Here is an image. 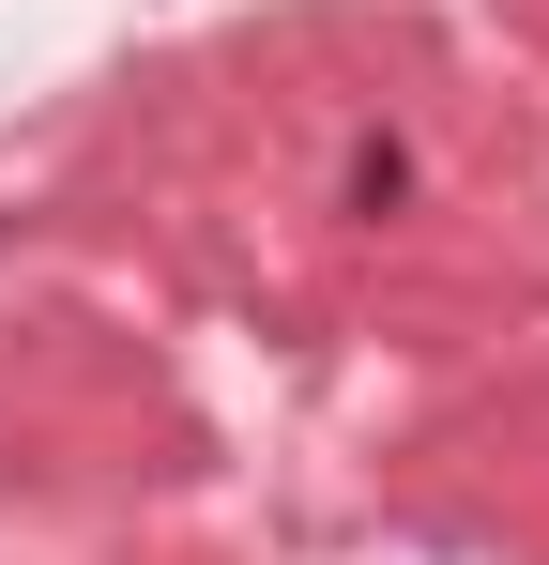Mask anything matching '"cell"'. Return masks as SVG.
I'll use <instances>...</instances> for the list:
<instances>
[{
    "mask_svg": "<svg viewBox=\"0 0 549 565\" xmlns=\"http://www.w3.org/2000/svg\"><path fill=\"white\" fill-rule=\"evenodd\" d=\"M397 184H412V153H397V138H366V153H352V214H381Z\"/></svg>",
    "mask_w": 549,
    "mask_h": 565,
    "instance_id": "cell-1",
    "label": "cell"
}]
</instances>
